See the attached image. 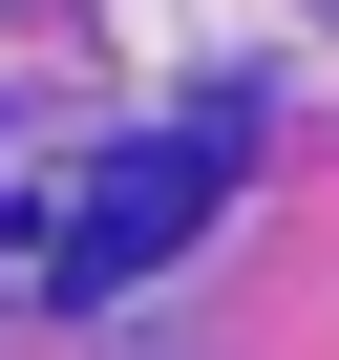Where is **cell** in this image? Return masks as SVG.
<instances>
[{"label": "cell", "instance_id": "cell-1", "mask_svg": "<svg viewBox=\"0 0 339 360\" xmlns=\"http://www.w3.org/2000/svg\"><path fill=\"white\" fill-rule=\"evenodd\" d=\"M234 148H255V106H191V127H148V148L106 169V191H85L64 233H43V297H64V318H106V297H127V276H148L170 233H191V212L234 191Z\"/></svg>", "mask_w": 339, "mask_h": 360}]
</instances>
